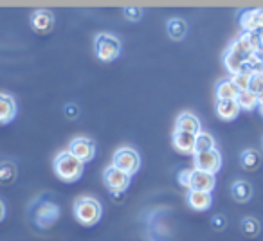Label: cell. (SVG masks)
<instances>
[{"instance_id":"e0dca14e","label":"cell","mask_w":263,"mask_h":241,"mask_svg":"<svg viewBox=\"0 0 263 241\" xmlns=\"http://www.w3.org/2000/svg\"><path fill=\"white\" fill-rule=\"evenodd\" d=\"M236 42L241 45L247 54H258L261 51V42H259L258 33H249V31H241L240 36L236 38Z\"/></svg>"},{"instance_id":"5bb4252c","label":"cell","mask_w":263,"mask_h":241,"mask_svg":"<svg viewBox=\"0 0 263 241\" xmlns=\"http://www.w3.org/2000/svg\"><path fill=\"white\" fill-rule=\"evenodd\" d=\"M16 117V101L9 94H0V123L9 125Z\"/></svg>"},{"instance_id":"ffe728a7","label":"cell","mask_w":263,"mask_h":241,"mask_svg":"<svg viewBox=\"0 0 263 241\" xmlns=\"http://www.w3.org/2000/svg\"><path fill=\"white\" fill-rule=\"evenodd\" d=\"M240 103L238 101H218L216 103V113L222 117L223 120H234L240 115Z\"/></svg>"},{"instance_id":"44dd1931","label":"cell","mask_w":263,"mask_h":241,"mask_svg":"<svg viewBox=\"0 0 263 241\" xmlns=\"http://www.w3.org/2000/svg\"><path fill=\"white\" fill-rule=\"evenodd\" d=\"M240 166L245 171H256L261 166V155L256 150H245L240 155Z\"/></svg>"},{"instance_id":"1f68e13d","label":"cell","mask_w":263,"mask_h":241,"mask_svg":"<svg viewBox=\"0 0 263 241\" xmlns=\"http://www.w3.org/2000/svg\"><path fill=\"white\" fill-rule=\"evenodd\" d=\"M226 225H227V219L223 218L222 214H216V216H213V219H211V227L215 230H223L226 229Z\"/></svg>"},{"instance_id":"30bf717a","label":"cell","mask_w":263,"mask_h":241,"mask_svg":"<svg viewBox=\"0 0 263 241\" xmlns=\"http://www.w3.org/2000/svg\"><path fill=\"white\" fill-rule=\"evenodd\" d=\"M216 186V176L213 173H205L200 169H193L191 173L190 191H202V193H213Z\"/></svg>"},{"instance_id":"f1b7e54d","label":"cell","mask_w":263,"mask_h":241,"mask_svg":"<svg viewBox=\"0 0 263 241\" xmlns=\"http://www.w3.org/2000/svg\"><path fill=\"white\" fill-rule=\"evenodd\" d=\"M123 13H124V16H126V20H130V22H139L141 18H143V15H144V11L141 8H124L123 9Z\"/></svg>"},{"instance_id":"d4e9b609","label":"cell","mask_w":263,"mask_h":241,"mask_svg":"<svg viewBox=\"0 0 263 241\" xmlns=\"http://www.w3.org/2000/svg\"><path fill=\"white\" fill-rule=\"evenodd\" d=\"M215 139H213L211 133H198L197 135V146H195V153H204V151H211V150H216L215 148Z\"/></svg>"},{"instance_id":"7402d4cb","label":"cell","mask_w":263,"mask_h":241,"mask_svg":"<svg viewBox=\"0 0 263 241\" xmlns=\"http://www.w3.org/2000/svg\"><path fill=\"white\" fill-rule=\"evenodd\" d=\"M166 31L172 40H182L187 34V24L182 18H172L166 24Z\"/></svg>"},{"instance_id":"7a4b0ae2","label":"cell","mask_w":263,"mask_h":241,"mask_svg":"<svg viewBox=\"0 0 263 241\" xmlns=\"http://www.w3.org/2000/svg\"><path fill=\"white\" fill-rule=\"evenodd\" d=\"M74 216L80 223L87 227H92L101 219L103 216V205L99 200L92 196H81L74 204Z\"/></svg>"},{"instance_id":"8992f818","label":"cell","mask_w":263,"mask_h":241,"mask_svg":"<svg viewBox=\"0 0 263 241\" xmlns=\"http://www.w3.org/2000/svg\"><path fill=\"white\" fill-rule=\"evenodd\" d=\"M114 166L132 176L139 171L141 157H139V153H137L136 150H132V148H119V150L114 153Z\"/></svg>"},{"instance_id":"8fae6325","label":"cell","mask_w":263,"mask_h":241,"mask_svg":"<svg viewBox=\"0 0 263 241\" xmlns=\"http://www.w3.org/2000/svg\"><path fill=\"white\" fill-rule=\"evenodd\" d=\"M240 27L241 31H249V33H258L259 29H263V9L254 8L241 13Z\"/></svg>"},{"instance_id":"cb8c5ba5","label":"cell","mask_w":263,"mask_h":241,"mask_svg":"<svg viewBox=\"0 0 263 241\" xmlns=\"http://www.w3.org/2000/svg\"><path fill=\"white\" fill-rule=\"evenodd\" d=\"M16 180V166L11 160H4L0 166V182L9 186Z\"/></svg>"},{"instance_id":"7c38bea8","label":"cell","mask_w":263,"mask_h":241,"mask_svg":"<svg viewBox=\"0 0 263 241\" xmlns=\"http://www.w3.org/2000/svg\"><path fill=\"white\" fill-rule=\"evenodd\" d=\"M31 26L36 33L47 34L54 27V15L49 9H36V11L31 15Z\"/></svg>"},{"instance_id":"ac0fdd59","label":"cell","mask_w":263,"mask_h":241,"mask_svg":"<svg viewBox=\"0 0 263 241\" xmlns=\"http://www.w3.org/2000/svg\"><path fill=\"white\" fill-rule=\"evenodd\" d=\"M187 204L195 211H208L213 205V194L202 193V191H190L187 193Z\"/></svg>"},{"instance_id":"9a60e30c","label":"cell","mask_w":263,"mask_h":241,"mask_svg":"<svg viewBox=\"0 0 263 241\" xmlns=\"http://www.w3.org/2000/svg\"><path fill=\"white\" fill-rule=\"evenodd\" d=\"M240 92L241 90L234 85V81L231 79V77L222 79L216 85V99H218V101H236Z\"/></svg>"},{"instance_id":"8d00e7d4","label":"cell","mask_w":263,"mask_h":241,"mask_svg":"<svg viewBox=\"0 0 263 241\" xmlns=\"http://www.w3.org/2000/svg\"><path fill=\"white\" fill-rule=\"evenodd\" d=\"M261 148H263V139H261Z\"/></svg>"},{"instance_id":"836d02e7","label":"cell","mask_w":263,"mask_h":241,"mask_svg":"<svg viewBox=\"0 0 263 241\" xmlns=\"http://www.w3.org/2000/svg\"><path fill=\"white\" fill-rule=\"evenodd\" d=\"M258 36H259V42H261V51H263V29L258 31Z\"/></svg>"},{"instance_id":"3957f363","label":"cell","mask_w":263,"mask_h":241,"mask_svg":"<svg viewBox=\"0 0 263 241\" xmlns=\"http://www.w3.org/2000/svg\"><path fill=\"white\" fill-rule=\"evenodd\" d=\"M29 214L36 227H40V229H51L60 219V207L56 204H52V202L36 200L29 207Z\"/></svg>"},{"instance_id":"d6986e66","label":"cell","mask_w":263,"mask_h":241,"mask_svg":"<svg viewBox=\"0 0 263 241\" xmlns=\"http://www.w3.org/2000/svg\"><path fill=\"white\" fill-rule=\"evenodd\" d=\"M231 196L234 198V202L238 204H247L252 196V186L247 180H236L231 187Z\"/></svg>"},{"instance_id":"e575fe53","label":"cell","mask_w":263,"mask_h":241,"mask_svg":"<svg viewBox=\"0 0 263 241\" xmlns=\"http://www.w3.org/2000/svg\"><path fill=\"white\" fill-rule=\"evenodd\" d=\"M259 112H261V115H263V99H261V103H259Z\"/></svg>"},{"instance_id":"277c9868","label":"cell","mask_w":263,"mask_h":241,"mask_svg":"<svg viewBox=\"0 0 263 241\" xmlns=\"http://www.w3.org/2000/svg\"><path fill=\"white\" fill-rule=\"evenodd\" d=\"M94 52L101 62H114L121 54V42L114 34L101 33L94 40Z\"/></svg>"},{"instance_id":"4dcf8cb0","label":"cell","mask_w":263,"mask_h":241,"mask_svg":"<svg viewBox=\"0 0 263 241\" xmlns=\"http://www.w3.org/2000/svg\"><path fill=\"white\" fill-rule=\"evenodd\" d=\"M65 117L70 120L78 119V115H80V108H78V105H72V103H69V105H65Z\"/></svg>"},{"instance_id":"52a82bcc","label":"cell","mask_w":263,"mask_h":241,"mask_svg":"<svg viewBox=\"0 0 263 241\" xmlns=\"http://www.w3.org/2000/svg\"><path fill=\"white\" fill-rule=\"evenodd\" d=\"M249 56H252V54H247L236 40L227 47L226 54H223V65H226V69L231 72V76H234V74H238V72L243 70Z\"/></svg>"},{"instance_id":"d590c367","label":"cell","mask_w":263,"mask_h":241,"mask_svg":"<svg viewBox=\"0 0 263 241\" xmlns=\"http://www.w3.org/2000/svg\"><path fill=\"white\" fill-rule=\"evenodd\" d=\"M259 58H261V63H263V51H259Z\"/></svg>"},{"instance_id":"f546056e","label":"cell","mask_w":263,"mask_h":241,"mask_svg":"<svg viewBox=\"0 0 263 241\" xmlns=\"http://www.w3.org/2000/svg\"><path fill=\"white\" fill-rule=\"evenodd\" d=\"M191 173H193V169H182V171L179 173V184L182 187H186L187 191H190V184H191Z\"/></svg>"},{"instance_id":"6da1fadb","label":"cell","mask_w":263,"mask_h":241,"mask_svg":"<svg viewBox=\"0 0 263 241\" xmlns=\"http://www.w3.org/2000/svg\"><path fill=\"white\" fill-rule=\"evenodd\" d=\"M85 162H81L78 157H74L69 150L58 153L54 158V173L60 180L63 182H76L83 175Z\"/></svg>"},{"instance_id":"9c48e42d","label":"cell","mask_w":263,"mask_h":241,"mask_svg":"<svg viewBox=\"0 0 263 241\" xmlns=\"http://www.w3.org/2000/svg\"><path fill=\"white\" fill-rule=\"evenodd\" d=\"M69 151L81 162H90L96 157V143L88 137H78L69 144Z\"/></svg>"},{"instance_id":"d6a6232c","label":"cell","mask_w":263,"mask_h":241,"mask_svg":"<svg viewBox=\"0 0 263 241\" xmlns=\"http://www.w3.org/2000/svg\"><path fill=\"white\" fill-rule=\"evenodd\" d=\"M0 209H2V218L0 219H4L6 218V204L4 202H0Z\"/></svg>"},{"instance_id":"2e32d148","label":"cell","mask_w":263,"mask_h":241,"mask_svg":"<svg viewBox=\"0 0 263 241\" xmlns=\"http://www.w3.org/2000/svg\"><path fill=\"white\" fill-rule=\"evenodd\" d=\"M173 146L180 151V153H193L195 146H197V135H191L186 132H173Z\"/></svg>"},{"instance_id":"83f0119b","label":"cell","mask_w":263,"mask_h":241,"mask_svg":"<svg viewBox=\"0 0 263 241\" xmlns=\"http://www.w3.org/2000/svg\"><path fill=\"white\" fill-rule=\"evenodd\" d=\"M251 92H254L259 99H263V72L261 74H254L251 79Z\"/></svg>"},{"instance_id":"4fadbf2b","label":"cell","mask_w":263,"mask_h":241,"mask_svg":"<svg viewBox=\"0 0 263 241\" xmlns=\"http://www.w3.org/2000/svg\"><path fill=\"white\" fill-rule=\"evenodd\" d=\"M175 130H177V132L191 133V135H198V133H202L200 120H198L193 113H180V115L177 117Z\"/></svg>"},{"instance_id":"484cf974","label":"cell","mask_w":263,"mask_h":241,"mask_svg":"<svg viewBox=\"0 0 263 241\" xmlns=\"http://www.w3.org/2000/svg\"><path fill=\"white\" fill-rule=\"evenodd\" d=\"M261 230V225L256 218H245L241 219V232L247 237H256Z\"/></svg>"},{"instance_id":"ba28073f","label":"cell","mask_w":263,"mask_h":241,"mask_svg":"<svg viewBox=\"0 0 263 241\" xmlns=\"http://www.w3.org/2000/svg\"><path fill=\"white\" fill-rule=\"evenodd\" d=\"M193 160H195V169H200V171H205V173H213V175L222 168V155H220L218 150L204 151V153H195Z\"/></svg>"},{"instance_id":"5b68a950","label":"cell","mask_w":263,"mask_h":241,"mask_svg":"<svg viewBox=\"0 0 263 241\" xmlns=\"http://www.w3.org/2000/svg\"><path fill=\"white\" fill-rule=\"evenodd\" d=\"M103 180H105L110 193H116V194H124L132 184V176L128 175V173L121 171V169L116 168L114 164L105 169Z\"/></svg>"},{"instance_id":"4316f807","label":"cell","mask_w":263,"mask_h":241,"mask_svg":"<svg viewBox=\"0 0 263 241\" xmlns=\"http://www.w3.org/2000/svg\"><path fill=\"white\" fill-rule=\"evenodd\" d=\"M231 79L234 81V85H236L240 90H249V88H251L252 76L247 72H238V74H234V76H231Z\"/></svg>"},{"instance_id":"603a6c76","label":"cell","mask_w":263,"mask_h":241,"mask_svg":"<svg viewBox=\"0 0 263 241\" xmlns=\"http://www.w3.org/2000/svg\"><path fill=\"white\" fill-rule=\"evenodd\" d=\"M236 101L240 103L241 110H247V112H251V110L259 108V103H261V99H259L258 95L254 94V92H251V90H241Z\"/></svg>"}]
</instances>
